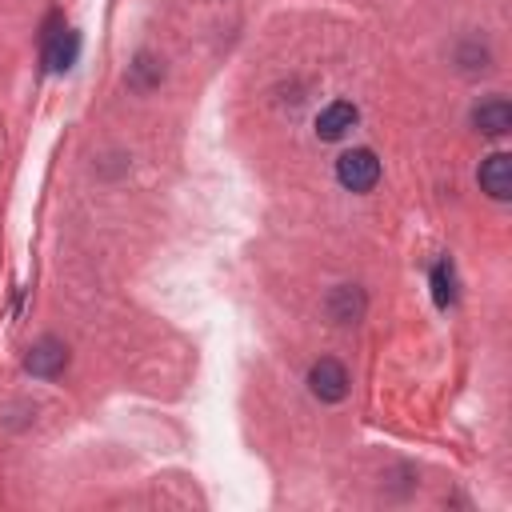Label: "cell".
Returning a JSON list of instances; mask_svg holds the SVG:
<instances>
[{"instance_id":"6da1fadb","label":"cell","mask_w":512,"mask_h":512,"mask_svg":"<svg viewBox=\"0 0 512 512\" xmlns=\"http://www.w3.org/2000/svg\"><path fill=\"white\" fill-rule=\"evenodd\" d=\"M336 180L348 188V192H368L376 180H380V160L368 152V148H352L336 160Z\"/></svg>"},{"instance_id":"7a4b0ae2","label":"cell","mask_w":512,"mask_h":512,"mask_svg":"<svg viewBox=\"0 0 512 512\" xmlns=\"http://www.w3.org/2000/svg\"><path fill=\"white\" fill-rule=\"evenodd\" d=\"M308 388H312V396L324 400V404L344 400V396H348V372H344V364L332 360V356H320V360L308 368Z\"/></svg>"},{"instance_id":"3957f363","label":"cell","mask_w":512,"mask_h":512,"mask_svg":"<svg viewBox=\"0 0 512 512\" xmlns=\"http://www.w3.org/2000/svg\"><path fill=\"white\" fill-rule=\"evenodd\" d=\"M356 120H360L356 104L332 100V104H324L320 116H316V136H320V140H340V136H348V132L356 128Z\"/></svg>"},{"instance_id":"277c9868","label":"cell","mask_w":512,"mask_h":512,"mask_svg":"<svg viewBox=\"0 0 512 512\" xmlns=\"http://www.w3.org/2000/svg\"><path fill=\"white\" fill-rule=\"evenodd\" d=\"M480 188H484L492 200H508V196H512V156H508V152H492V156L480 164Z\"/></svg>"},{"instance_id":"5b68a950","label":"cell","mask_w":512,"mask_h":512,"mask_svg":"<svg viewBox=\"0 0 512 512\" xmlns=\"http://www.w3.org/2000/svg\"><path fill=\"white\" fill-rule=\"evenodd\" d=\"M64 364H68V348L60 344V340H52V336H44L40 344H32V352H28V360H24V368L32 372V376H60L64 372Z\"/></svg>"},{"instance_id":"8992f818","label":"cell","mask_w":512,"mask_h":512,"mask_svg":"<svg viewBox=\"0 0 512 512\" xmlns=\"http://www.w3.org/2000/svg\"><path fill=\"white\" fill-rule=\"evenodd\" d=\"M472 124L484 132V136H504L512 128V104L504 96H492V100H480L476 112H472Z\"/></svg>"},{"instance_id":"52a82bcc","label":"cell","mask_w":512,"mask_h":512,"mask_svg":"<svg viewBox=\"0 0 512 512\" xmlns=\"http://www.w3.org/2000/svg\"><path fill=\"white\" fill-rule=\"evenodd\" d=\"M76 52H80V36H76L72 28L48 32V40H44V64H48L52 72H64V68L76 60Z\"/></svg>"},{"instance_id":"ba28073f","label":"cell","mask_w":512,"mask_h":512,"mask_svg":"<svg viewBox=\"0 0 512 512\" xmlns=\"http://www.w3.org/2000/svg\"><path fill=\"white\" fill-rule=\"evenodd\" d=\"M432 296H436L440 308H448V304L456 300V276H452V264H448V260H440V264L432 268Z\"/></svg>"},{"instance_id":"9c48e42d","label":"cell","mask_w":512,"mask_h":512,"mask_svg":"<svg viewBox=\"0 0 512 512\" xmlns=\"http://www.w3.org/2000/svg\"><path fill=\"white\" fill-rule=\"evenodd\" d=\"M332 316L340 320V324H348V320H356L360 316V308H364V300H360V292H352L348 284L344 288H336V296H332Z\"/></svg>"}]
</instances>
